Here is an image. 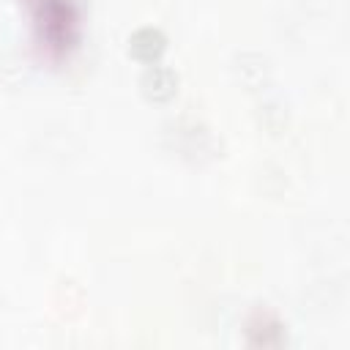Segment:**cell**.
<instances>
[{
    "label": "cell",
    "instance_id": "2",
    "mask_svg": "<svg viewBox=\"0 0 350 350\" xmlns=\"http://www.w3.org/2000/svg\"><path fill=\"white\" fill-rule=\"evenodd\" d=\"M164 46H167L164 33L159 27H150V25H145V27H139V30H134L129 36V52H131V57H137L142 63L159 60V55L164 52Z\"/></svg>",
    "mask_w": 350,
    "mask_h": 350
},
{
    "label": "cell",
    "instance_id": "1",
    "mask_svg": "<svg viewBox=\"0 0 350 350\" xmlns=\"http://www.w3.org/2000/svg\"><path fill=\"white\" fill-rule=\"evenodd\" d=\"M139 88L150 101H170L178 93V74L167 66H148L139 79Z\"/></svg>",
    "mask_w": 350,
    "mask_h": 350
}]
</instances>
